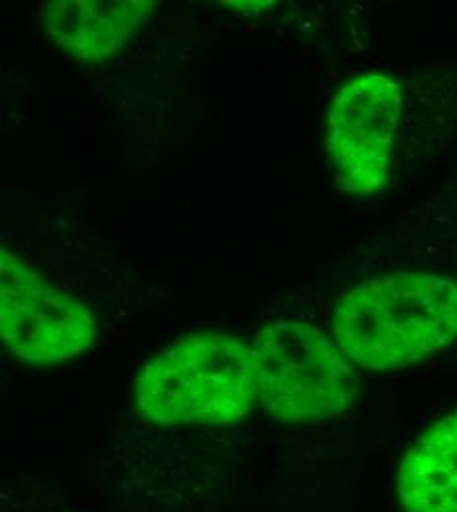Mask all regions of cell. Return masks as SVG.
Segmentation results:
<instances>
[{"instance_id":"cell-5","label":"cell","mask_w":457,"mask_h":512,"mask_svg":"<svg viewBox=\"0 0 457 512\" xmlns=\"http://www.w3.org/2000/svg\"><path fill=\"white\" fill-rule=\"evenodd\" d=\"M402 89L385 73H361L333 95L326 117V152L341 190L379 193L391 176Z\"/></svg>"},{"instance_id":"cell-2","label":"cell","mask_w":457,"mask_h":512,"mask_svg":"<svg viewBox=\"0 0 457 512\" xmlns=\"http://www.w3.org/2000/svg\"><path fill=\"white\" fill-rule=\"evenodd\" d=\"M136 412L158 426H227L259 404L251 345L201 331L158 351L134 379Z\"/></svg>"},{"instance_id":"cell-7","label":"cell","mask_w":457,"mask_h":512,"mask_svg":"<svg viewBox=\"0 0 457 512\" xmlns=\"http://www.w3.org/2000/svg\"><path fill=\"white\" fill-rule=\"evenodd\" d=\"M396 495L404 512H457V408L406 449Z\"/></svg>"},{"instance_id":"cell-3","label":"cell","mask_w":457,"mask_h":512,"mask_svg":"<svg viewBox=\"0 0 457 512\" xmlns=\"http://www.w3.org/2000/svg\"><path fill=\"white\" fill-rule=\"evenodd\" d=\"M262 410L280 422L310 424L345 412L357 394L351 361L308 321L266 323L251 341Z\"/></svg>"},{"instance_id":"cell-1","label":"cell","mask_w":457,"mask_h":512,"mask_svg":"<svg viewBox=\"0 0 457 512\" xmlns=\"http://www.w3.org/2000/svg\"><path fill=\"white\" fill-rule=\"evenodd\" d=\"M333 337L367 371H394L444 351L457 339V280L394 272L351 286L335 304Z\"/></svg>"},{"instance_id":"cell-4","label":"cell","mask_w":457,"mask_h":512,"mask_svg":"<svg viewBox=\"0 0 457 512\" xmlns=\"http://www.w3.org/2000/svg\"><path fill=\"white\" fill-rule=\"evenodd\" d=\"M0 335L16 359L56 367L89 351L95 314L24 258L0 251Z\"/></svg>"},{"instance_id":"cell-6","label":"cell","mask_w":457,"mask_h":512,"mask_svg":"<svg viewBox=\"0 0 457 512\" xmlns=\"http://www.w3.org/2000/svg\"><path fill=\"white\" fill-rule=\"evenodd\" d=\"M154 0H50L42 28L67 56L97 64L121 52L154 16Z\"/></svg>"},{"instance_id":"cell-8","label":"cell","mask_w":457,"mask_h":512,"mask_svg":"<svg viewBox=\"0 0 457 512\" xmlns=\"http://www.w3.org/2000/svg\"><path fill=\"white\" fill-rule=\"evenodd\" d=\"M221 6L245 12V14H259L264 8L274 6V2H219Z\"/></svg>"}]
</instances>
